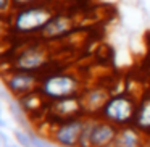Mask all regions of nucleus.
<instances>
[{"mask_svg": "<svg viewBox=\"0 0 150 147\" xmlns=\"http://www.w3.org/2000/svg\"><path fill=\"white\" fill-rule=\"evenodd\" d=\"M137 102H139V97L132 92H111L108 100L102 107L98 116L113 123L118 128L132 124L134 115L137 110Z\"/></svg>", "mask_w": 150, "mask_h": 147, "instance_id": "1", "label": "nucleus"}, {"mask_svg": "<svg viewBox=\"0 0 150 147\" xmlns=\"http://www.w3.org/2000/svg\"><path fill=\"white\" fill-rule=\"evenodd\" d=\"M82 81L71 71L50 73L40 79L39 91L49 102L65 99L69 95H78L82 92Z\"/></svg>", "mask_w": 150, "mask_h": 147, "instance_id": "2", "label": "nucleus"}, {"mask_svg": "<svg viewBox=\"0 0 150 147\" xmlns=\"http://www.w3.org/2000/svg\"><path fill=\"white\" fill-rule=\"evenodd\" d=\"M55 15L53 8L45 4H34L28 7H21L15 10L13 15V26L20 34H34L40 33L47 21Z\"/></svg>", "mask_w": 150, "mask_h": 147, "instance_id": "3", "label": "nucleus"}, {"mask_svg": "<svg viewBox=\"0 0 150 147\" xmlns=\"http://www.w3.org/2000/svg\"><path fill=\"white\" fill-rule=\"evenodd\" d=\"M82 124H84V116L57 121V123H53L52 131H50L52 141L58 144L60 147H78Z\"/></svg>", "mask_w": 150, "mask_h": 147, "instance_id": "4", "label": "nucleus"}, {"mask_svg": "<svg viewBox=\"0 0 150 147\" xmlns=\"http://www.w3.org/2000/svg\"><path fill=\"white\" fill-rule=\"evenodd\" d=\"M49 52L44 45H28L15 57L13 60V70L20 71H33L37 73L49 63Z\"/></svg>", "mask_w": 150, "mask_h": 147, "instance_id": "5", "label": "nucleus"}, {"mask_svg": "<svg viewBox=\"0 0 150 147\" xmlns=\"http://www.w3.org/2000/svg\"><path fill=\"white\" fill-rule=\"evenodd\" d=\"M40 79L42 78H39V76L33 71L13 70V71H10V75L5 78V82H7V87L10 89V92L13 95L23 97V95L39 89Z\"/></svg>", "mask_w": 150, "mask_h": 147, "instance_id": "6", "label": "nucleus"}, {"mask_svg": "<svg viewBox=\"0 0 150 147\" xmlns=\"http://www.w3.org/2000/svg\"><path fill=\"white\" fill-rule=\"evenodd\" d=\"M110 95H111V91L107 86H102V84L89 86V87L82 89L81 102H82V108H84V115L86 116H98L102 107L108 100Z\"/></svg>", "mask_w": 150, "mask_h": 147, "instance_id": "7", "label": "nucleus"}, {"mask_svg": "<svg viewBox=\"0 0 150 147\" xmlns=\"http://www.w3.org/2000/svg\"><path fill=\"white\" fill-rule=\"evenodd\" d=\"M49 113L53 116L55 123L62 120H68V118L86 116L84 108H82V102H81V94L49 102Z\"/></svg>", "mask_w": 150, "mask_h": 147, "instance_id": "8", "label": "nucleus"}, {"mask_svg": "<svg viewBox=\"0 0 150 147\" xmlns=\"http://www.w3.org/2000/svg\"><path fill=\"white\" fill-rule=\"evenodd\" d=\"M76 28L74 18L69 16L66 13H55L47 24L40 29V37L45 40H57L62 39V37L68 36L69 33H73Z\"/></svg>", "mask_w": 150, "mask_h": 147, "instance_id": "9", "label": "nucleus"}, {"mask_svg": "<svg viewBox=\"0 0 150 147\" xmlns=\"http://www.w3.org/2000/svg\"><path fill=\"white\" fill-rule=\"evenodd\" d=\"M118 133V126L113 123L103 120L100 116H95L94 128H92L91 134V147H107L113 144L115 136Z\"/></svg>", "mask_w": 150, "mask_h": 147, "instance_id": "10", "label": "nucleus"}, {"mask_svg": "<svg viewBox=\"0 0 150 147\" xmlns=\"http://www.w3.org/2000/svg\"><path fill=\"white\" fill-rule=\"evenodd\" d=\"M145 134L140 129H137L134 124L118 128V133L115 136L113 147H142L145 141Z\"/></svg>", "mask_w": 150, "mask_h": 147, "instance_id": "11", "label": "nucleus"}, {"mask_svg": "<svg viewBox=\"0 0 150 147\" xmlns=\"http://www.w3.org/2000/svg\"><path fill=\"white\" fill-rule=\"evenodd\" d=\"M132 124L145 136H150V92H145L139 97Z\"/></svg>", "mask_w": 150, "mask_h": 147, "instance_id": "12", "label": "nucleus"}, {"mask_svg": "<svg viewBox=\"0 0 150 147\" xmlns=\"http://www.w3.org/2000/svg\"><path fill=\"white\" fill-rule=\"evenodd\" d=\"M95 116H84V124H82L81 134H79L78 147H91V134L94 128Z\"/></svg>", "mask_w": 150, "mask_h": 147, "instance_id": "13", "label": "nucleus"}, {"mask_svg": "<svg viewBox=\"0 0 150 147\" xmlns=\"http://www.w3.org/2000/svg\"><path fill=\"white\" fill-rule=\"evenodd\" d=\"M13 10V2L11 0H0V18H5Z\"/></svg>", "mask_w": 150, "mask_h": 147, "instance_id": "14", "label": "nucleus"}, {"mask_svg": "<svg viewBox=\"0 0 150 147\" xmlns=\"http://www.w3.org/2000/svg\"><path fill=\"white\" fill-rule=\"evenodd\" d=\"M13 2V8H21V7H28V5H34V4H40L44 0H11Z\"/></svg>", "mask_w": 150, "mask_h": 147, "instance_id": "15", "label": "nucleus"}, {"mask_svg": "<svg viewBox=\"0 0 150 147\" xmlns=\"http://www.w3.org/2000/svg\"><path fill=\"white\" fill-rule=\"evenodd\" d=\"M142 147H150V136H147V137H145V141H144Z\"/></svg>", "mask_w": 150, "mask_h": 147, "instance_id": "16", "label": "nucleus"}, {"mask_svg": "<svg viewBox=\"0 0 150 147\" xmlns=\"http://www.w3.org/2000/svg\"><path fill=\"white\" fill-rule=\"evenodd\" d=\"M0 21H2V18H0Z\"/></svg>", "mask_w": 150, "mask_h": 147, "instance_id": "17", "label": "nucleus"}]
</instances>
